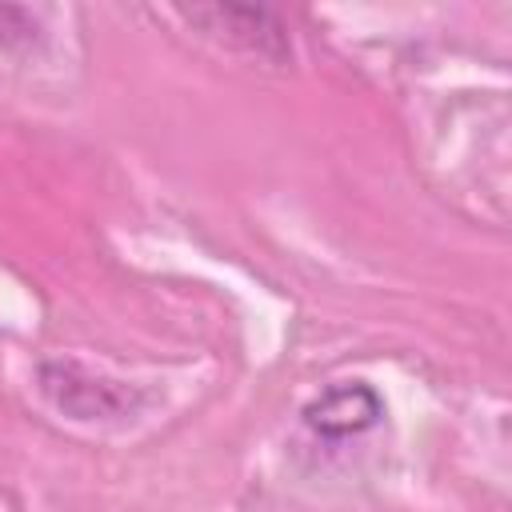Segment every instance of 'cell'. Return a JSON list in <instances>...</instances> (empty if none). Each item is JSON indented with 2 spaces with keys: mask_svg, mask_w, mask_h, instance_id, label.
I'll return each mask as SVG.
<instances>
[{
  "mask_svg": "<svg viewBox=\"0 0 512 512\" xmlns=\"http://www.w3.org/2000/svg\"><path fill=\"white\" fill-rule=\"evenodd\" d=\"M180 16L188 24H196L204 36H212L220 44H232V48H244L260 60L284 64L292 56L288 28L268 8H256V4H196V8H180Z\"/></svg>",
  "mask_w": 512,
  "mask_h": 512,
  "instance_id": "cell-1",
  "label": "cell"
},
{
  "mask_svg": "<svg viewBox=\"0 0 512 512\" xmlns=\"http://www.w3.org/2000/svg\"><path fill=\"white\" fill-rule=\"evenodd\" d=\"M40 388L72 420H108V416L132 412V404H136L124 384L92 376L76 364H44L40 368Z\"/></svg>",
  "mask_w": 512,
  "mask_h": 512,
  "instance_id": "cell-2",
  "label": "cell"
},
{
  "mask_svg": "<svg viewBox=\"0 0 512 512\" xmlns=\"http://www.w3.org/2000/svg\"><path fill=\"white\" fill-rule=\"evenodd\" d=\"M300 416H304L308 432H316L324 440H344V436H360V432L376 428L384 420V400L372 384L344 380V384H332L320 396H312Z\"/></svg>",
  "mask_w": 512,
  "mask_h": 512,
  "instance_id": "cell-3",
  "label": "cell"
}]
</instances>
